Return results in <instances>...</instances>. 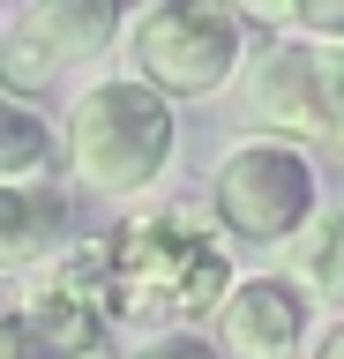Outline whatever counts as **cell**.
Returning <instances> with one entry per match:
<instances>
[{"mask_svg": "<svg viewBox=\"0 0 344 359\" xmlns=\"http://www.w3.org/2000/svg\"><path fill=\"white\" fill-rule=\"evenodd\" d=\"M0 359H30V344H23V322H15V307L0 299Z\"/></svg>", "mask_w": 344, "mask_h": 359, "instance_id": "9a60e30c", "label": "cell"}, {"mask_svg": "<svg viewBox=\"0 0 344 359\" xmlns=\"http://www.w3.org/2000/svg\"><path fill=\"white\" fill-rule=\"evenodd\" d=\"M299 359H344V314H337V322H322V330L307 337V352H299Z\"/></svg>", "mask_w": 344, "mask_h": 359, "instance_id": "5bb4252c", "label": "cell"}, {"mask_svg": "<svg viewBox=\"0 0 344 359\" xmlns=\"http://www.w3.org/2000/svg\"><path fill=\"white\" fill-rule=\"evenodd\" d=\"M15 322H23L30 359H90L113 330L105 314V269H97V240L53 255L38 277H23V292L8 299Z\"/></svg>", "mask_w": 344, "mask_h": 359, "instance_id": "8992f818", "label": "cell"}, {"mask_svg": "<svg viewBox=\"0 0 344 359\" xmlns=\"http://www.w3.org/2000/svg\"><path fill=\"white\" fill-rule=\"evenodd\" d=\"M68 247H75V202L60 180L0 187V277H38Z\"/></svg>", "mask_w": 344, "mask_h": 359, "instance_id": "ba28073f", "label": "cell"}, {"mask_svg": "<svg viewBox=\"0 0 344 359\" xmlns=\"http://www.w3.org/2000/svg\"><path fill=\"white\" fill-rule=\"evenodd\" d=\"M46 165H53V128L30 105L0 97V187H15V180H46Z\"/></svg>", "mask_w": 344, "mask_h": 359, "instance_id": "30bf717a", "label": "cell"}, {"mask_svg": "<svg viewBox=\"0 0 344 359\" xmlns=\"http://www.w3.org/2000/svg\"><path fill=\"white\" fill-rule=\"evenodd\" d=\"M270 277H284L307 307H337L344 314V202H329L292 247H277Z\"/></svg>", "mask_w": 344, "mask_h": 359, "instance_id": "9c48e42d", "label": "cell"}, {"mask_svg": "<svg viewBox=\"0 0 344 359\" xmlns=\"http://www.w3.org/2000/svg\"><path fill=\"white\" fill-rule=\"evenodd\" d=\"M225 247H292L322 217V172L299 142L277 135H240L209 165V210Z\"/></svg>", "mask_w": 344, "mask_h": 359, "instance_id": "3957f363", "label": "cell"}, {"mask_svg": "<svg viewBox=\"0 0 344 359\" xmlns=\"http://www.w3.org/2000/svg\"><path fill=\"white\" fill-rule=\"evenodd\" d=\"M97 269H105V314L128 330H195L225 307L232 292V247L225 232L187 210V202H150L97 240Z\"/></svg>", "mask_w": 344, "mask_h": 359, "instance_id": "6da1fadb", "label": "cell"}, {"mask_svg": "<svg viewBox=\"0 0 344 359\" xmlns=\"http://www.w3.org/2000/svg\"><path fill=\"white\" fill-rule=\"evenodd\" d=\"M254 38L232 22L225 0H158L128 22V60H135V83L158 90L165 105L180 112L195 97H217V90L247 67Z\"/></svg>", "mask_w": 344, "mask_h": 359, "instance_id": "277c9868", "label": "cell"}, {"mask_svg": "<svg viewBox=\"0 0 344 359\" xmlns=\"http://www.w3.org/2000/svg\"><path fill=\"white\" fill-rule=\"evenodd\" d=\"M128 359H217V344L202 330H158V337H142Z\"/></svg>", "mask_w": 344, "mask_h": 359, "instance_id": "4fadbf2b", "label": "cell"}, {"mask_svg": "<svg viewBox=\"0 0 344 359\" xmlns=\"http://www.w3.org/2000/svg\"><path fill=\"white\" fill-rule=\"evenodd\" d=\"M172 142H180V112L165 105L158 90H142L135 75H97L60 112L68 180L97 202L150 195L165 180V165H172Z\"/></svg>", "mask_w": 344, "mask_h": 359, "instance_id": "7a4b0ae2", "label": "cell"}, {"mask_svg": "<svg viewBox=\"0 0 344 359\" xmlns=\"http://www.w3.org/2000/svg\"><path fill=\"white\" fill-rule=\"evenodd\" d=\"M315 142L344 157V45H315Z\"/></svg>", "mask_w": 344, "mask_h": 359, "instance_id": "8fae6325", "label": "cell"}, {"mask_svg": "<svg viewBox=\"0 0 344 359\" xmlns=\"http://www.w3.org/2000/svg\"><path fill=\"white\" fill-rule=\"evenodd\" d=\"M292 38L344 45V0H292Z\"/></svg>", "mask_w": 344, "mask_h": 359, "instance_id": "7c38bea8", "label": "cell"}, {"mask_svg": "<svg viewBox=\"0 0 344 359\" xmlns=\"http://www.w3.org/2000/svg\"><path fill=\"white\" fill-rule=\"evenodd\" d=\"M307 299H299L284 277H232L225 307L209 314V344L217 359H292L299 337H307Z\"/></svg>", "mask_w": 344, "mask_h": 359, "instance_id": "52a82bcc", "label": "cell"}, {"mask_svg": "<svg viewBox=\"0 0 344 359\" xmlns=\"http://www.w3.org/2000/svg\"><path fill=\"white\" fill-rule=\"evenodd\" d=\"M113 0H23L15 15H0V97H46L90 60H105V45L120 38Z\"/></svg>", "mask_w": 344, "mask_h": 359, "instance_id": "5b68a950", "label": "cell"}]
</instances>
